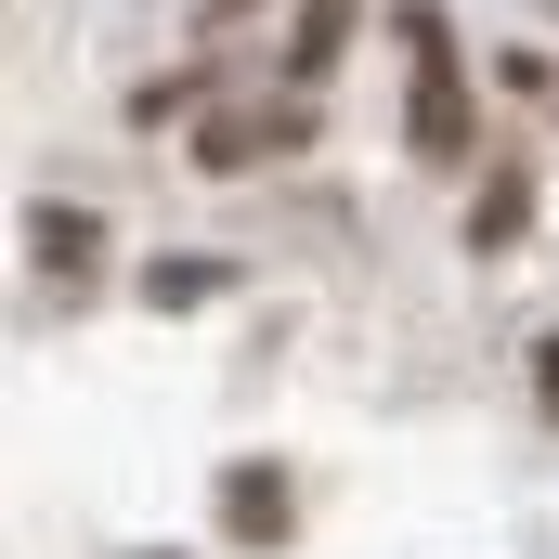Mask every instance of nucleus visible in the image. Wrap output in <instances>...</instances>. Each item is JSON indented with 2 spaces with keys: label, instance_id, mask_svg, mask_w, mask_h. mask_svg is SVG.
Returning a JSON list of instances; mask_svg holds the SVG:
<instances>
[{
  "label": "nucleus",
  "instance_id": "f257e3e1",
  "mask_svg": "<svg viewBox=\"0 0 559 559\" xmlns=\"http://www.w3.org/2000/svg\"><path fill=\"white\" fill-rule=\"evenodd\" d=\"M391 39H404V143H417L429 169H468L481 156V105H468L455 13L442 0H391Z\"/></svg>",
  "mask_w": 559,
  "mask_h": 559
},
{
  "label": "nucleus",
  "instance_id": "f03ea898",
  "mask_svg": "<svg viewBox=\"0 0 559 559\" xmlns=\"http://www.w3.org/2000/svg\"><path fill=\"white\" fill-rule=\"evenodd\" d=\"M312 143V92H248V105H209L195 118V169L209 182H248V169H274Z\"/></svg>",
  "mask_w": 559,
  "mask_h": 559
},
{
  "label": "nucleus",
  "instance_id": "7ed1b4c3",
  "mask_svg": "<svg viewBox=\"0 0 559 559\" xmlns=\"http://www.w3.org/2000/svg\"><path fill=\"white\" fill-rule=\"evenodd\" d=\"M209 521H222V547L274 559V547H286V521H299V495H286V468H274V455H235V468L209 481Z\"/></svg>",
  "mask_w": 559,
  "mask_h": 559
},
{
  "label": "nucleus",
  "instance_id": "20e7f679",
  "mask_svg": "<svg viewBox=\"0 0 559 559\" xmlns=\"http://www.w3.org/2000/svg\"><path fill=\"white\" fill-rule=\"evenodd\" d=\"M352 39H365V0H299L286 13V92H325Z\"/></svg>",
  "mask_w": 559,
  "mask_h": 559
},
{
  "label": "nucleus",
  "instance_id": "39448f33",
  "mask_svg": "<svg viewBox=\"0 0 559 559\" xmlns=\"http://www.w3.org/2000/svg\"><path fill=\"white\" fill-rule=\"evenodd\" d=\"M521 222H534V156H495L468 195V248H521Z\"/></svg>",
  "mask_w": 559,
  "mask_h": 559
},
{
  "label": "nucleus",
  "instance_id": "423d86ee",
  "mask_svg": "<svg viewBox=\"0 0 559 559\" xmlns=\"http://www.w3.org/2000/svg\"><path fill=\"white\" fill-rule=\"evenodd\" d=\"M26 248H39V274H92V248H105V222H92V209H26Z\"/></svg>",
  "mask_w": 559,
  "mask_h": 559
},
{
  "label": "nucleus",
  "instance_id": "0eeeda50",
  "mask_svg": "<svg viewBox=\"0 0 559 559\" xmlns=\"http://www.w3.org/2000/svg\"><path fill=\"white\" fill-rule=\"evenodd\" d=\"M169 118H209V66H169L131 92V131H169Z\"/></svg>",
  "mask_w": 559,
  "mask_h": 559
},
{
  "label": "nucleus",
  "instance_id": "6e6552de",
  "mask_svg": "<svg viewBox=\"0 0 559 559\" xmlns=\"http://www.w3.org/2000/svg\"><path fill=\"white\" fill-rule=\"evenodd\" d=\"M222 261H143V299H156V312H209V299H222Z\"/></svg>",
  "mask_w": 559,
  "mask_h": 559
},
{
  "label": "nucleus",
  "instance_id": "1a4fd4ad",
  "mask_svg": "<svg viewBox=\"0 0 559 559\" xmlns=\"http://www.w3.org/2000/svg\"><path fill=\"white\" fill-rule=\"evenodd\" d=\"M248 13H274V0H195V26L222 39V26H248Z\"/></svg>",
  "mask_w": 559,
  "mask_h": 559
},
{
  "label": "nucleus",
  "instance_id": "9d476101",
  "mask_svg": "<svg viewBox=\"0 0 559 559\" xmlns=\"http://www.w3.org/2000/svg\"><path fill=\"white\" fill-rule=\"evenodd\" d=\"M534 391H547V417H559V338H534Z\"/></svg>",
  "mask_w": 559,
  "mask_h": 559
},
{
  "label": "nucleus",
  "instance_id": "9b49d317",
  "mask_svg": "<svg viewBox=\"0 0 559 559\" xmlns=\"http://www.w3.org/2000/svg\"><path fill=\"white\" fill-rule=\"evenodd\" d=\"M547 13H559V0H547Z\"/></svg>",
  "mask_w": 559,
  "mask_h": 559
}]
</instances>
